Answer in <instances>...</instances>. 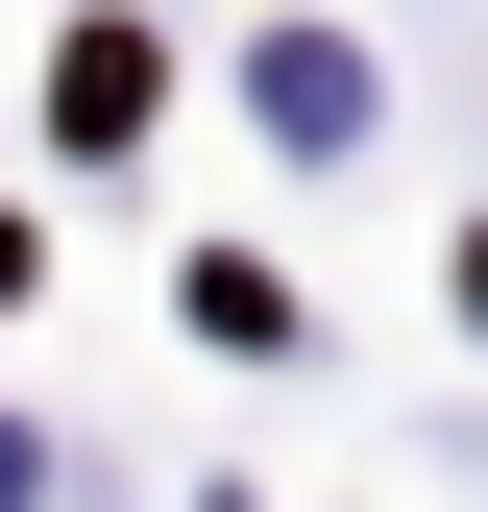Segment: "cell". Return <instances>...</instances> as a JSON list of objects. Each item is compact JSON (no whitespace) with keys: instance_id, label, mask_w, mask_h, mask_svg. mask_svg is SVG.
<instances>
[{"instance_id":"obj_1","label":"cell","mask_w":488,"mask_h":512,"mask_svg":"<svg viewBox=\"0 0 488 512\" xmlns=\"http://www.w3.org/2000/svg\"><path fill=\"white\" fill-rule=\"evenodd\" d=\"M147 98H171V74H147V25H74V74H49V122H74V147H147Z\"/></svg>"},{"instance_id":"obj_2","label":"cell","mask_w":488,"mask_h":512,"mask_svg":"<svg viewBox=\"0 0 488 512\" xmlns=\"http://www.w3.org/2000/svg\"><path fill=\"white\" fill-rule=\"evenodd\" d=\"M269 122H293V147H342V122H366V49H318V25H293V49H269Z\"/></svg>"}]
</instances>
